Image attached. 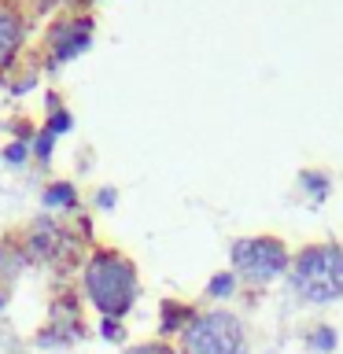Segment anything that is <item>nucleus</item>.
Returning a JSON list of instances; mask_svg holds the SVG:
<instances>
[{"instance_id":"obj_1","label":"nucleus","mask_w":343,"mask_h":354,"mask_svg":"<svg viewBox=\"0 0 343 354\" xmlns=\"http://www.w3.org/2000/svg\"><path fill=\"white\" fill-rule=\"evenodd\" d=\"M85 292L104 317H122L137 299V270L115 251H96L85 266Z\"/></svg>"},{"instance_id":"obj_2","label":"nucleus","mask_w":343,"mask_h":354,"mask_svg":"<svg viewBox=\"0 0 343 354\" xmlns=\"http://www.w3.org/2000/svg\"><path fill=\"white\" fill-rule=\"evenodd\" d=\"M292 288L306 303H336L343 299V248L340 243H310L292 262Z\"/></svg>"},{"instance_id":"obj_3","label":"nucleus","mask_w":343,"mask_h":354,"mask_svg":"<svg viewBox=\"0 0 343 354\" xmlns=\"http://www.w3.org/2000/svg\"><path fill=\"white\" fill-rule=\"evenodd\" d=\"M243 347H248L243 325L229 310L196 314L181 332V354H243Z\"/></svg>"},{"instance_id":"obj_4","label":"nucleus","mask_w":343,"mask_h":354,"mask_svg":"<svg viewBox=\"0 0 343 354\" xmlns=\"http://www.w3.org/2000/svg\"><path fill=\"white\" fill-rule=\"evenodd\" d=\"M232 266L248 281H273L277 273L288 270V248L277 236H248L232 243Z\"/></svg>"},{"instance_id":"obj_5","label":"nucleus","mask_w":343,"mask_h":354,"mask_svg":"<svg viewBox=\"0 0 343 354\" xmlns=\"http://www.w3.org/2000/svg\"><path fill=\"white\" fill-rule=\"evenodd\" d=\"M89 41H93V26H89L85 19H63V22H55L52 33H48V44H52L55 63L74 59L77 52L89 48Z\"/></svg>"},{"instance_id":"obj_6","label":"nucleus","mask_w":343,"mask_h":354,"mask_svg":"<svg viewBox=\"0 0 343 354\" xmlns=\"http://www.w3.org/2000/svg\"><path fill=\"white\" fill-rule=\"evenodd\" d=\"M19 41H22V19L11 8H0V71L11 63Z\"/></svg>"},{"instance_id":"obj_7","label":"nucleus","mask_w":343,"mask_h":354,"mask_svg":"<svg viewBox=\"0 0 343 354\" xmlns=\"http://www.w3.org/2000/svg\"><path fill=\"white\" fill-rule=\"evenodd\" d=\"M63 243H66V236L55 225H37V232H33V251H37L41 259H48V262L63 259Z\"/></svg>"},{"instance_id":"obj_8","label":"nucleus","mask_w":343,"mask_h":354,"mask_svg":"<svg viewBox=\"0 0 343 354\" xmlns=\"http://www.w3.org/2000/svg\"><path fill=\"white\" fill-rule=\"evenodd\" d=\"M196 314L188 306H174V303H166L163 306V332H177V328H188V321H192Z\"/></svg>"},{"instance_id":"obj_9","label":"nucleus","mask_w":343,"mask_h":354,"mask_svg":"<svg viewBox=\"0 0 343 354\" xmlns=\"http://www.w3.org/2000/svg\"><path fill=\"white\" fill-rule=\"evenodd\" d=\"M44 203L48 207H74V188L71 185H52L44 192Z\"/></svg>"},{"instance_id":"obj_10","label":"nucleus","mask_w":343,"mask_h":354,"mask_svg":"<svg viewBox=\"0 0 343 354\" xmlns=\"http://www.w3.org/2000/svg\"><path fill=\"white\" fill-rule=\"evenodd\" d=\"M310 347L321 351V354H328L332 347H336V332H332L328 325H317V328H314V336H310Z\"/></svg>"},{"instance_id":"obj_11","label":"nucleus","mask_w":343,"mask_h":354,"mask_svg":"<svg viewBox=\"0 0 343 354\" xmlns=\"http://www.w3.org/2000/svg\"><path fill=\"white\" fill-rule=\"evenodd\" d=\"M232 288H237V277H232V270H229V273H218L214 281H210V295H214V299H225V295H232Z\"/></svg>"},{"instance_id":"obj_12","label":"nucleus","mask_w":343,"mask_h":354,"mask_svg":"<svg viewBox=\"0 0 343 354\" xmlns=\"http://www.w3.org/2000/svg\"><path fill=\"white\" fill-rule=\"evenodd\" d=\"M303 185L310 188V192H314V199H325V196H328V177H325V174L306 170V174H303Z\"/></svg>"},{"instance_id":"obj_13","label":"nucleus","mask_w":343,"mask_h":354,"mask_svg":"<svg viewBox=\"0 0 343 354\" xmlns=\"http://www.w3.org/2000/svg\"><path fill=\"white\" fill-rule=\"evenodd\" d=\"M126 354H181V351H174L170 343H159V339H155V343H137V347H129Z\"/></svg>"},{"instance_id":"obj_14","label":"nucleus","mask_w":343,"mask_h":354,"mask_svg":"<svg viewBox=\"0 0 343 354\" xmlns=\"http://www.w3.org/2000/svg\"><path fill=\"white\" fill-rule=\"evenodd\" d=\"M104 336L107 339H122V325H118L115 317H104Z\"/></svg>"},{"instance_id":"obj_15","label":"nucleus","mask_w":343,"mask_h":354,"mask_svg":"<svg viewBox=\"0 0 343 354\" xmlns=\"http://www.w3.org/2000/svg\"><path fill=\"white\" fill-rule=\"evenodd\" d=\"M66 126H71V118H66L63 111H59V115H52V126H48V133H63Z\"/></svg>"},{"instance_id":"obj_16","label":"nucleus","mask_w":343,"mask_h":354,"mask_svg":"<svg viewBox=\"0 0 343 354\" xmlns=\"http://www.w3.org/2000/svg\"><path fill=\"white\" fill-rule=\"evenodd\" d=\"M22 155H26V144H11V148H8V159L11 162H19Z\"/></svg>"},{"instance_id":"obj_17","label":"nucleus","mask_w":343,"mask_h":354,"mask_svg":"<svg viewBox=\"0 0 343 354\" xmlns=\"http://www.w3.org/2000/svg\"><path fill=\"white\" fill-rule=\"evenodd\" d=\"M48 148H52V133H44V137L37 140V155H41V159L48 155Z\"/></svg>"},{"instance_id":"obj_18","label":"nucleus","mask_w":343,"mask_h":354,"mask_svg":"<svg viewBox=\"0 0 343 354\" xmlns=\"http://www.w3.org/2000/svg\"><path fill=\"white\" fill-rule=\"evenodd\" d=\"M111 203H115V192H107V188H104V192H100V207H111Z\"/></svg>"}]
</instances>
